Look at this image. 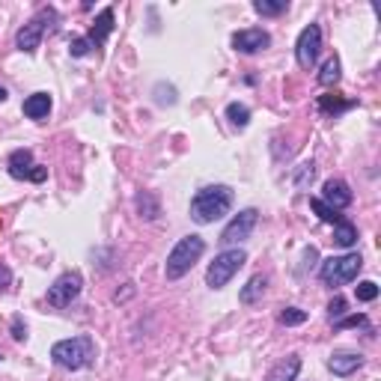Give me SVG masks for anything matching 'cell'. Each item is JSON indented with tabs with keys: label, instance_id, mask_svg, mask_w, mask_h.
I'll use <instances>...</instances> for the list:
<instances>
[{
	"label": "cell",
	"instance_id": "obj_32",
	"mask_svg": "<svg viewBox=\"0 0 381 381\" xmlns=\"http://www.w3.org/2000/svg\"><path fill=\"white\" fill-rule=\"evenodd\" d=\"M12 340H15V342H24V340H27V325H24L21 316L12 319Z\"/></svg>",
	"mask_w": 381,
	"mask_h": 381
},
{
	"label": "cell",
	"instance_id": "obj_11",
	"mask_svg": "<svg viewBox=\"0 0 381 381\" xmlns=\"http://www.w3.org/2000/svg\"><path fill=\"white\" fill-rule=\"evenodd\" d=\"M271 45V36L262 30V27H247V30H238L233 33V48L238 54H259Z\"/></svg>",
	"mask_w": 381,
	"mask_h": 381
},
{
	"label": "cell",
	"instance_id": "obj_9",
	"mask_svg": "<svg viewBox=\"0 0 381 381\" xmlns=\"http://www.w3.org/2000/svg\"><path fill=\"white\" fill-rule=\"evenodd\" d=\"M256 221H259V212H256V209H242L230 223L223 226V233H221V244H223V247H233V244L247 242L250 233L256 230Z\"/></svg>",
	"mask_w": 381,
	"mask_h": 381
},
{
	"label": "cell",
	"instance_id": "obj_6",
	"mask_svg": "<svg viewBox=\"0 0 381 381\" xmlns=\"http://www.w3.org/2000/svg\"><path fill=\"white\" fill-rule=\"evenodd\" d=\"M51 21H57V12L54 9H42L36 18H30L24 27L18 30V36H15V45H18V51H24V54H36V48H39V42H42V36H45V30H48V24Z\"/></svg>",
	"mask_w": 381,
	"mask_h": 381
},
{
	"label": "cell",
	"instance_id": "obj_18",
	"mask_svg": "<svg viewBox=\"0 0 381 381\" xmlns=\"http://www.w3.org/2000/svg\"><path fill=\"white\" fill-rule=\"evenodd\" d=\"M134 206L140 212V218H146V221H155L161 214V202L155 194H149V190H140L137 200H134Z\"/></svg>",
	"mask_w": 381,
	"mask_h": 381
},
{
	"label": "cell",
	"instance_id": "obj_24",
	"mask_svg": "<svg viewBox=\"0 0 381 381\" xmlns=\"http://www.w3.org/2000/svg\"><path fill=\"white\" fill-rule=\"evenodd\" d=\"M277 321H280V325H286V328L304 325V321H307V310H298V307H286V310H280Z\"/></svg>",
	"mask_w": 381,
	"mask_h": 381
},
{
	"label": "cell",
	"instance_id": "obj_30",
	"mask_svg": "<svg viewBox=\"0 0 381 381\" xmlns=\"http://www.w3.org/2000/svg\"><path fill=\"white\" fill-rule=\"evenodd\" d=\"M357 325H366V316H363V313H357V316H342V319L333 321V328H337V331H342V328H357Z\"/></svg>",
	"mask_w": 381,
	"mask_h": 381
},
{
	"label": "cell",
	"instance_id": "obj_14",
	"mask_svg": "<svg viewBox=\"0 0 381 381\" xmlns=\"http://www.w3.org/2000/svg\"><path fill=\"white\" fill-rule=\"evenodd\" d=\"M361 366H363V357L354 354V352H337V354L328 357V369H331L333 375H340V378L357 373Z\"/></svg>",
	"mask_w": 381,
	"mask_h": 381
},
{
	"label": "cell",
	"instance_id": "obj_19",
	"mask_svg": "<svg viewBox=\"0 0 381 381\" xmlns=\"http://www.w3.org/2000/svg\"><path fill=\"white\" fill-rule=\"evenodd\" d=\"M333 244H340V247H354L357 244V226L352 221H340V223H333Z\"/></svg>",
	"mask_w": 381,
	"mask_h": 381
},
{
	"label": "cell",
	"instance_id": "obj_20",
	"mask_svg": "<svg viewBox=\"0 0 381 381\" xmlns=\"http://www.w3.org/2000/svg\"><path fill=\"white\" fill-rule=\"evenodd\" d=\"M354 107V99H340V95H319V111L321 113H342Z\"/></svg>",
	"mask_w": 381,
	"mask_h": 381
},
{
	"label": "cell",
	"instance_id": "obj_34",
	"mask_svg": "<svg viewBox=\"0 0 381 381\" xmlns=\"http://www.w3.org/2000/svg\"><path fill=\"white\" fill-rule=\"evenodd\" d=\"M0 102H6V90L4 87H0Z\"/></svg>",
	"mask_w": 381,
	"mask_h": 381
},
{
	"label": "cell",
	"instance_id": "obj_10",
	"mask_svg": "<svg viewBox=\"0 0 381 381\" xmlns=\"http://www.w3.org/2000/svg\"><path fill=\"white\" fill-rule=\"evenodd\" d=\"M319 51H321V30H319V24H307V27L301 30V36H298V42H295L298 66L313 69L316 60H319Z\"/></svg>",
	"mask_w": 381,
	"mask_h": 381
},
{
	"label": "cell",
	"instance_id": "obj_4",
	"mask_svg": "<svg viewBox=\"0 0 381 381\" xmlns=\"http://www.w3.org/2000/svg\"><path fill=\"white\" fill-rule=\"evenodd\" d=\"M244 262H247V254L242 247L221 250V254L214 256V262L209 265V271H206V286L209 289H223V286L238 274V268H242Z\"/></svg>",
	"mask_w": 381,
	"mask_h": 381
},
{
	"label": "cell",
	"instance_id": "obj_29",
	"mask_svg": "<svg viewBox=\"0 0 381 381\" xmlns=\"http://www.w3.org/2000/svg\"><path fill=\"white\" fill-rule=\"evenodd\" d=\"M155 102H158V104H176V90L158 83V87H155Z\"/></svg>",
	"mask_w": 381,
	"mask_h": 381
},
{
	"label": "cell",
	"instance_id": "obj_33",
	"mask_svg": "<svg viewBox=\"0 0 381 381\" xmlns=\"http://www.w3.org/2000/svg\"><path fill=\"white\" fill-rule=\"evenodd\" d=\"M9 283H12V271H9V265H4V262H0V292H4Z\"/></svg>",
	"mask_w": 381,
	"mask_h": 381
},
{
	"label": "cell",
	"instance_id": "obj_21",
	"mask_svg": "<svg viewBox=\"0 0 381 381\" xmlns=\"http://www.w3.org/2000/svg\"><path fill=\"white\" fill-rule=\"evenodd\" d=\"M319 83L321 87H337L340 83V60L337 57L325 60V66H321V71H319Z\"/></svg>",
	"mask_w": 381,
	"mask_h": 381
},
{
	"label": "cell",
	"instance_id": "obj_17",
	"mask_svg": "<svg viewBox=\"0 0 381 381\" xmlns=\"http://www.w3.org/2000/svg\"><path fill=\"white\" fill-rule=\"evenodd\" d=\"M265 274H254L244 286H242V292H238V301L242 304H256L262 295H265Z\"/></svg>",
	"mask_w": 381,
	"mask_h": 381
},
{
	"label": "cell",
	"instance_id": "obj_26",
	"mask_svg": "<svg viewBox=\"0 0 381 381\" xmlns=\"http://www.w3.org/2000/svg\"><path fill=\"white\" fill-rule=\"evenodd\" d=\"M354 295H357V301H375L378 298V286L373 280H361L354 286Z\"/></svg>",
	"mask_w": 381,
	"mask_h": 381
},
{
	"label": "cell",
	"instance_id": "obj_5",
	"mask_svg": "<svg viewBox=\"0 0 381 381\" xmlns=\"http://www.w3.org/2000/svg\"><path fill=\"white\" fill-rule=\"evenodd\" d=\"M361 268H363L361 254H342V256H331L321 262L319 277L325 286H342V283H352L361 274Z\"/></svg>",
	"mask_w": 381,
	"mask_h": 381
},
{
	"label": "cell",
	"instance_id": "obj_23",
	"mask_svg": "<svg viewBox=\"0 0 381 381\" xmlns=\"http://www.w3.org/2000/svg\"><path fill=\"white\" fill-rule=\"evenodd\" d=\"M226 119L235 125V128H247V123H250V111H247V104H238V102H233V104H226Z\"/></svg>",
	"mask_w": 381,
	"mask_h": 381
},
{
	"label": "cell",
	"instance_id": "obj_28",
	"mask_svg": "<svg viewBox=\"0 0 381 381\" xmlns=\"http://www.w3.org/2000/svg\"><path fill=\"white\" fill-rule=\"evenodd\" d=\"M92 51L90 48V42H87V36H75V39H71V45H69V54L71 57H87Z\"/></svg>",
	"mask_w": 381,
	"mask_h": 381
},
{
	"label": "cell",
	"instance_id": "obj_31",
	"mask_svg": "<svg viewBox=\"0 0 381 381\" xmlns=\"http://www.w3.org/2000/svg\"><path fill=\"white\" fill-rule=\"evenodd\" d=\"M342 316H345V298L337 295V298H333V301L328 304V319L337 321V319H342Z\"/></svg>",
	"mask_w": 381,
	"mask_h": 381
},
{
	"label": "cell",
	"instance_id": "obj_1",
	"mask_svg": "<svg viewBox=\"0 0 381 381\" xmlns=\"http://www.w3.org/2000/svg\"><path fill=\"white\" fill-rule=\"evenodd\" d=\"M233 200H235V194L230 185H206L190 200V218L202 226L214 223V221H221L223 214H230Z\"/></svg>",
	"mask_w": 381,
	"mask_h": 381
},
{
	"label": "cell",
	"instance_id": "obj_25",
	"mask_svg": "<svg viewBox=\"0 0 381 381\" xmlns=\"http://www.w3.org/2000/svg\"><path fill=\"white\" fill-rule=\"evenodd\" d=\"M313 179H316V164L307 161V164H301V167L295 170V188H298V190H307Z\"/></svg>",
	"mask_w": 381,
	"mask_h": 381
},
{
	"label": "cell",
	"instance_id": "obj_22",
	"mask_svg": "<svg viewBox=\"0 0 381 381\" xmlns=\"http://www.w3.org/2000/svg\"><path fill=\"white\" fill-rule=\"evenodd\" d=\"M310 209H313L316 214H319V221H325V223H340L342 221V214L337 212V209H331V206H325L319 197H310Z\"/></svg>",
	"mask_w": 381,
	"mask_h": 381
},
{
	"label": "cell",
	"instance_id": "obj_27",
	"mask_svg": "<svg viewBox=\"0 0 381 381\" xmlns=\"http://www.w3.org/2000/svg\"><path fill=\"white\" fill-rule=\"evenodd\" d=\"M254 9L259 12V15H280V12H286V0H277V4H271V0H256Z\"/></svg>",
	"mask_w": 381,
	"mask_h": 381
},
{
	"label": "cell",
	"instance_id": "obj_7",
	"mask_svg": "<svg viewBox=\"0 0 381 381\" xmlns=\"http://www.w3.org/2000/svg\"><path fill=\"white\" fill-rule=\"evenodd\" d=\"M83 289V277H81V271H66V274H60V277L48 286V304L51 307H69L71 301H78V295Z\"/></svg>",
	"mask_w": 381,
	"mask_h": 381
},
{
	"label": "cell",
	"instance_id": "obj_3",
	"mask_svg": "<svg viewBox=\"0 0 381 381\" xmlns=\"http://www.w3.org/2000/svg\"><path fill=\"white\" fill-rule=\"evenodd\" d=\"M51 361L63 369H83L95 361V342L92 337L87 333H81V337H71V340H60L51 345Z\"/></svg>",
	"mask_w": 381,
	"mask_h": 381
},
{
	"label": "cell",
	"instance_id": "obj_16",
	"mask_svg": "<svg viewBox=\"0 0 381 381\" xmlns=\"http://www.w3.org/2000/svg\"><path fill=\"white\" fill-rule=\"evenodd\" d=\"M51 95L48 92H33L27 102H24V116L27 119H48V113H51Z\"/></svg>",
	"mask_w": 381,
	"mask_h": 381
},
{
	"label": "cell",
	"instance_id": "obj_12",
	"mask_svg": "<svg viewBox=\"0 0 381 381\" xmlns=\"http://www.w3.org/2000/svg\"><path fill=\"white\" fill-rule=\"evenodd\" d=\"M325 206H331V209H349L352 206V190H349V185L342 182V179H328L325 185H321V197H319Z\"/></svg>",
	"mask_w": 381,
	"mask_h": 381
},
{
	"label": "cell",
	"instance_id": "obj_15",
	"mask_svg": "<svg viewBox=\"0 0 381 381\" xmlns=\"http://www.w3.org/2000/svg\"><path fill=\"white\" fill-rule=\"evenodd\" d=\"M298 373H301V357L289 354V357H283V361H277V363L268 369L265 381H295Z\"/></svg>",
	"mask_w": 381,
	"mask_h": 381
},
{
	"label": "cell",
	"instance_id": "obj_2",
	"mask_svg": "<svg viewBox=\"0 0 381 381\" xmlns=\"http://www.w3.org/2000/svg\"><path fill=\"white\" fill-rule=\"evenodd\" d=\"M202 254H206V242H202L200 235H185V238H179L176 247L170 250V254H167L164 277H167V280H182L185 274L200 262Z\"/></svg>",
	"mask_w": 381,
	"mask_h": 381
},
{
	"label": "cell",
	"instance_id": "obj_8",
	"mask_svg": "<svg viewBox=\"0 0 381 381\" xmlns=\"http://www.w3.org/2000/svg\"><path fill=\"white\" fill-rule=\"evenodd\" d=\"M6 170H9L12 179H27V182H36V185L48 179V167L36 164L30 149H15L6 158Z\"/></svg>",
	"mask_w": 381,
	"mask_h": 381
},
{
	"label": "cell",
	"instance_id": "obj_13",
	"mask_svg": "<svg viewBox=\"0 0 381 381\" xmlns=\"http://www.w3.org/2000/svg\"><path fill=\"white\" fill-rule=\"evenodd\" d=\"M111 33H113V9L107 6V9H102L99 15H95L92 27H90V33H87L90 48H102V42H104Z\"/></svg>",
	"mask_w": 381,
	"mask_h": 381
}]
</instances>
